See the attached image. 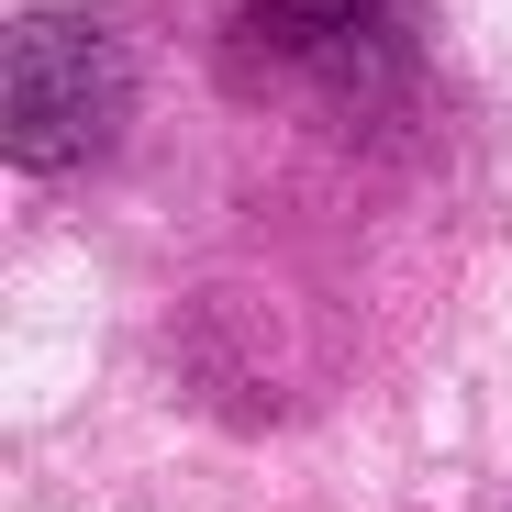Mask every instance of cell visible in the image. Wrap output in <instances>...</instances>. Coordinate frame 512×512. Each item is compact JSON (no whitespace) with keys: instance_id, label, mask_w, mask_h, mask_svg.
<instances>
[{"instance_id":"6da1fadb","label":"cell","mask_w":512,"mask_h":512,"mask_svg":"<svg viewBox=\"0 0 512 512\" xmlns=\"http://www.w3.org/2000/svg\"><path fill=\"white\" fill-rule=\"evenodd\" d=\"M134 67L112 45V23L90 12H23L12 23V156L23 167H78L123 134Z\"/></svg>"},{"instance_id":"7a4b0ae2","label":"cell","mask_w":512,"mask_h":512,"mask_svg":"<svg viewBox=\"0 0 512 512\" xmlns=\"http://www.w3.org/2000/svg\"><path fill=\"white\" fill-rule=\"evenodd\" d=\"M390 23V0H256V45H279V56H346Z\"/></svg>"}]
</instances>
